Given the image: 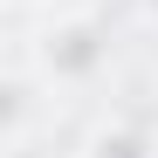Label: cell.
Listing matches in <instances>:
<instances>
[{
  "mask_svg": "<svg viewBox=\"0 0 158 158\" xmlns=\"http://www.w3.org/2000/svg\"><path fill=\"white\" fill-rule=\"evenodd\" d=\"M7 7H14V14H28V7H41V0H7Z\"/></svg>",
  "mask_w": 158,
  "mask_h": 158,
  "instance_id": "obj_4",
  "label": "cell"
},
{
  "mask_svg": "<svg viewBox=\"0 0 158 158\" xmlns=\"http://www.w3.org/2000/svg\"><path fill=\"white\" fill-rule=\"evenodd\" d=\"M41 96H55V83L28 62V48L7 55V69H0V144L7 151H28L35 117H41Z\"/></svg>",
  "mask_w": 158,
  "mask_h": 158,
  "instance_id": "obj_2",
  "label": "cell"
},
{
  "mask_svg": "<svg viewBox=\"0 0 158 158\" xmlns=\"http://www.w3.org/2000/svg\"><path fill=\"white\" fill-rule=\"evenodd\" d=\"M144 14H151V21H158V0H144Z\"/></svg>",
  "mask_w": 158,
  "mask_h": 158,
  "instance_id": "obj_5",
  "label": "cell"
},
{
  "mask_svg": "<svg viewBox=\"0 0 158 158\" xmlns=\"http://www.w3.org/2000/svg\"><path fill=\"white\" fill-rule=\"evenodd\" d=\"M28 62L48 76L55 89H89L103 69H110V28L89 14V7H69V14H48L35 41H28Z\"/></svg>",
  "mask_w": 158,
  "mask_h": 158,
  "instance_id": "obj_1",
  "label": "cell"
},
{
  "mask_svg": "<svg viewBox=\"0 0 158 158\" xmlns=\"http://www.w3.org/2000/svg\"><path fill=\"white\" fill-rule=\"evenodd\" d=\"M83 158H158V131H144L138 117H103L89 131Z\"/></svg>",
  "mask_w": 158,
  "mask_h": 158,
  "instance_id": "obj_3",
  "label": "cell"
}]
</instances>
